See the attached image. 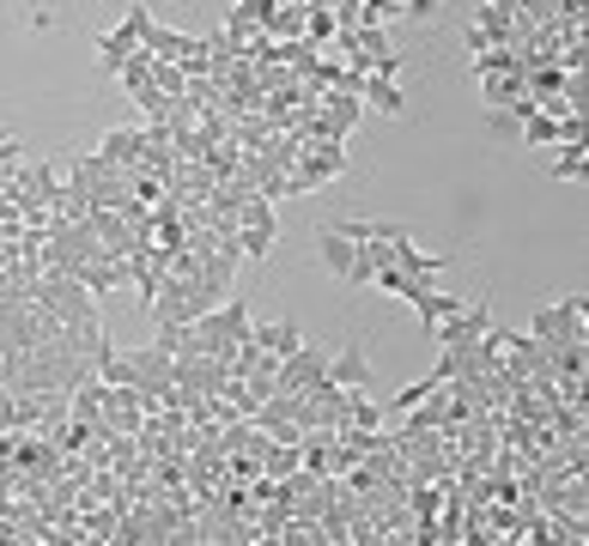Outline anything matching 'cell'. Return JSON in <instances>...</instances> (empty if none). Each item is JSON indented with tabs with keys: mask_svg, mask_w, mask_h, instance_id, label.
<instances>
[{
	"mask_svg": "<svg viewBox=\"0 0 589 546\" xmlns=\"http://www.w3.org/2000/svg\"><path fill=\"white\" fill-rule=\"evenodd\" d=\"M529 334L547 346V353H554V346H566V341H589V292H571V297H559V304L535 310Z\"/></svg>",
	"mask_w": 589,
	"mask_h": 546,
	"instance_id": "obj_1",
	"label": "cell"
},
{
	"mask_svg": "<svg viewBox=\"0 0 589 546\" xmlns=\"http://www.w3.org/2000/svg\"><path fill=\"white\" fill-rule=\"evenodd\" d=\"M37 304L49 310L55 322H85V316H98V292H85L73 273H55V267H43L37 273Z\"/></svg>",
	"mask_w": 589,
	"mask_h": 546,
	"instance_id": "obj_2",
	"label": "cell"
},
{
	"mask_svg": "<svg viewBox=\"0 0 589 546\" xmlns=\"http://www.w3.org/2000/svg\"><path fill=\"white\" fill-rule=\"evenodd\" d=\"M335 176H347V146L341 140H304L298 164H292V194H311Z\"/></svg>",
	"mask_w": 589,
	"mask_h": 546,
	"instance_id": "obj_3",
	"label": "cell"
},
{
	"mask_svg": "<svg viewBox=\"0 0 589 546\" xmlns=\"http://www.w3.org/2000/svg\"><path fill=\"white\" fill-rule=\"evenodd\" d=\"M237 250L250 262H267V250H274V201L267 194H243L237 201Z\"/></svg>",
	"mask_w": 589,
	"mask_h": 546,
	"instance_id": "obj_4",
	"label": "cell"
},
{
	"mask_svg": "<svg viewBox=\"0 0 589 546\" xmlns=\"http://www.w3.org/2000/svg\"><path fill=\"white\" fill-rule=\"evenodd\" d=\"M146 24H152L146 0H140V7H128V19L116 24V31H104V37H98V73H116L122 61L140 49V37H146Z\"/></svg>",
	"mask_w": 589,
	"mask_h": 546,
	"instance_id": "obj_5",
	"label": "cell"
},
{
	"mask_svg": "<svg viewBox=\"0 0 589 546\" xmlns=\"http://www.w3.org/2000/svg\"><path fill=\"white\" fill-rule=\"evenodd\" d=\"M486 328H492V310H486V304H463L456 316H444L438 328H431V341H438L444 353H456V346H474Z\"/></svg>",
	"mask_w": 589,
	"mask_h": 546,
	"instance_id": "obj_6",
	"label": "cell"
},
{
	"mask_svg": "<svg viewBox=\"0 0 589 546\" xmlns=\"http://www.w3.org/2000/svg\"><path fill=\"white\" fill-rule=\"evenodd\" d=\"M323 371H328V353H323V346H311V341H298L286 358H280V388H286V395H304Z\"/></svg>",
	"mask_w": 589,
	"mask_h": 546,
	"instance_id": "obj_7",
	"label": "cell"
},
{
	"mask_svg": "<svg viewBox=\"0 0 589 546\" xmlns=\"http://www.w3.org/2000/svg\"><path fill=\"white\" fill-rule=\"evenodd\" d=\"M316 250H323V267L335 273V280H353V285H365V273H358V243H347L335 225L316 237Z\"/></svg>",
	"mask_w": 589,
	"mask_h": 546,
	"instance_id": "obj_8",
	"label": "cell"
},
{
	"mask_svg": "<svg viewBox=\"0 0 589 546\" xmlns=\"http://www.w3.org/2000/svg\"><path fill=\"white\" fill-rule=\"evenodd\" d=\"M140 152H146V128H110L104 140H98V159L128 171V164H140Z\"/></svg>",
	"mask_w": 589,
	"mask_h": 546,
	"instance_id": "obj_9",
	"label": "cell"
},
{
	"mask_svg": "<svg viewBox=\"0 0 589 546\" xmlns=\"http://www.w3.org/2000/svg\"><path fill=\"white\" fill-rule=\"evenodd\" d=\"M328 383H341L347 395H358V388H370V364L358 346H341V353H328Z\"/></svg>",
	"mask_w": 589,
	"mask_h": 546,
	"instance_id": "obj_10",
	"label": "cell"
},
{
	"mask_svg": "<svg viewBox=\"0 0 589 546\" xmlns=\"http://www.w3.org/2000/svg\"><path fill=\"white\" fill-rule=\"evenodd\" d=\"M358 98H365L370 110H383V115H407V91H402V80L365 73V80H358Z\"/></svg>",
	"mask_w": 589,
	"mask_h": 546,
	"instance_id": "obj_11",
	"label": "cell"
},
{
	"mask_svg": "<svg viewBox=\"0 0 589 546\" xmlns=\"http://www.w3.org/2000/svg\"><path fill=\"white\" fill-rule=\"evenodd\" d=\"M250 341H255V346H262V353L286 358V353H292V346H298V341H304V328H298V322H255V328H250Z\"/></svg>",
	"mask_w": 589,
	"mask_h": 546,
	"instance_id": "obj_12",
	"label": "cell"
},
{
	"mask_svg": "<svg viewBox=\"0 0 589 546\" xmlns=\"http://www.w3.org/2000/svg\"><path fill=\"white\" fill-rule=\"evenodd\" d=\"M480 98L492 103V110H510L517 98H529V80H522V68H517V73H486V80H480Z\"/></svg>",
	"mask_w": 589,
	"mask_h": 546,
	"instance_id": "obj_13",
	"label": "cell"
},
{
	"mask_svg": "<svg viewBox=\"0 0 589 546\" xmlns=\"http://www.w3.org/2000/svg\"><path fill=\"white\" fill-rule=\"evenodd\" d=\"M377 425H389L377 401H370L365 388H358V395H347V425H341V432H377Z\"/></svg>",
	"mask_w": 589,
	"mask_h": 546,
	"instance_id": "obj_14",
	"label": "cell"
},
{
	"mask_svg": "<svg viewBox=\"0 0 589 546\" xmlns=\"http://www.w3.org/2000/svg\"><path fill=\"white\" fill-rule=\"evenodd\" d=\"M116 80H122V91H128V98H134L140 85H152V55H146V49H134V55L122 61V68H116Z\"/></svg>",
	"mask_w": 589,
	"mask_h": 546,
	"instance_id": "obj_15",
	"label": "cell"
},
{
	"mask_svg": "<svg viewBox=\"0 0 589 546\" xmlns=\"http://www.w3.org/2000/svg\"><path fill=\"white\" fill-rule=\"evenodd\" d=\"M554 176H559V182H583V176H589V146H559Z\"/></svg>",
	"mask_w": 589,
	"mask_h": 546,
	"instance_id": "obj_16",
	"label": "cell"
},
{
	"mask_svg": "<svg viewBox=\"0 0 589 546\" xmlns=\"http://www.w3.org/2000/svg\"><path fill=\"white\" fill-rule=\"evenodd\" d=\"M474 80H486V73H517V55L510 49H474Z\"/></svg>",
	"mask_w": 589,
	"mask_h": 546,
	"instance_id": "obj_17",
	"label": "cell"
},
{
	"mask_svg": "<svg viewBox=\"0 0 589 546\" xmlns=\"http://www.w3.org/2000/svg\"><path fill=\"white\" fill-rule=\"evenodd\" d=\"M583 115H559V146H583Z\"/></svg>",
	"mask_w": 589,
	"mask_h": 546,
	"instance_id": "obj_18",
	"label": "cell"
},
{
	"mask_svg": "<svg viewBox=\"0 0 589 546\" xmlns=\"http://www.w3.org/2000/svg\"><path fill=\"white\" fill-rule=\"evenodd\" d=\"M438 12V0H407V19H431Z\"/></svg>",
	"mask_w": 589,
	"mask_h": 546,
	"instance_id": "obj_19",
	"label": "cell"
},
{
	"mask_svg": "<svg viewBox=\"0 0 589 546\" xmlns=\"http://www.w3.org/2000/svg\"><path fill=\"white\" fill-rule=\"evenodd\" d=\"M0 432H7V425H0Z\"/></svg>",
	"mask_w": 589,
	"mask_h": 546,
	"instance_id": "obj_20",
	"label": "cell"
}]
</instances>
